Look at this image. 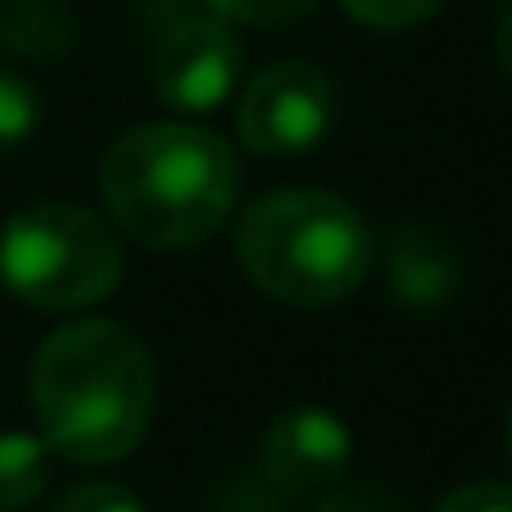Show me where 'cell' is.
<instances>
[{"mask_svg":"<svg viewBox=\"0 0 512 512\" xmlns=\"http://www.w3.org/2000/svg\"><path fill=\"white\" fill-rule=\"evenodd\" d=\"M39 435L67 463H116L149 430L155 364L149 347L116 320H72L50 331L34 353Z\"/></svg>","mask_w":512,"mask_h":512,"instance_id":"1","label":"cell"},{"mask_svg":"<svg viewBox=\"0 0 512 512\" xmlns=\"http://www.w3.org/2000/svg\"><path fill=\"white\" fill-rule=\"evenodd\" d=\"M111 221L144 248H193L237 204V155L226 138L193 122H144L100 160Z\"/></svg>","mask_w":512,"mask_h":512,"instance_id":"2","label":"cell"},{"mask_svg":"<svg viewBox=\"0 0 512 512\" xmlns=\"http://www.w3.org/2000/svg\"><path fill=\"white\" fill-rule=\"evenodd\" d=\"M237 265L265 298L292 309H331L364 287L375 265L369 221L320 188H276L237 221Z\"/></svg>","mask_w":512,"mask_h":512,"instance_id":"3","label":"cell"},{"mask_svg":"<svg viewBox=\"0 0 512 512\" xmlns=\"http://www.w3.org/2000/svg\"><path fill=\"white\" fill-rule=\"evenodd\" d=\"M116 281H122V248L111 226L78 204H34L0 226V287L28 309H89L111 298Z\"/></svg>","mask_w":512,"mask_h":512,"instance_id":"4","label":"cell"},{"mask_svg":"<svg viewBox=\"0 0 512 512\" xmlns=\"http://www.w3.org/2000/svg\"><path fill=\"white\" fill-rule=\"evenodd\" d=\"M336 89L314 61H276L248 83L237 133L254 155H303L331 133Z\"/></svg>","mask_w":512,"mask_h":512,"instance_id":"5","label":"cell"},{"mask_svg":"<svg viewBox=\"0 0 512 512\" xmlns=\"http://www.w3.org/2000/svg\"><path fill=\"white\" fill-rule=\"evenodd\" d=\"M243 72V45H237L232 23L204 12H177L155 39V94L171 111L204 116L226 105Z\"/></svg>","mask_w":512,"mask_h":512,"instance_id":"6","label":"cell"},{"mask_svg":"<svg viewBox=\"0 0 512 512\" xmlns=\"http://www.w3.org/2000/svg\"><path fill=\"white\" fill-rule=\"evenodd\" d=\"M347 457H353V435L331 408H287L270 419L265 446H259V468L265 485L281 490L287 501L320 496L342 479Z\"/></svg>","mask_w":512,"mask_h":512,"instance_id":"7","label":"cell"},{"mask_svg":"<svg viewBox=\"0 0 512 512\" xmlns=\"http://www.w3.org/2000/svg\"><path fill=\"white\" fill-rule=\"evenodd\" d=\"M463 281V259L435 226H402L386 248V287L408 309H441Z\"/></svg>","mask_w":512,"mask_h":512,"instance_id":"8","label":"cell"},{"mask_svg":"<svg viewBox=\"0 0 512 512\" xmlns=\"http://www.w3.org/2000/svg\"><path fill=\"white\" fill-rule=\"evenodd\" d=\"M78 45V23L56 0H0V50L28 67L67 61Z\"/></svg>","mask_w":512,"mask_h":512,"instance_id":"9","label":"cell"},{"mask_svg":"<svg viewBox=\"0 0 512 512\" xmlns=\"http://www.w3.org/2000/svg\"><path fill=\"white\" fill-rule=\"evenodd\" d=\"M45 474H50V446H45V435L0 430V512L28 507V501L45 490Z\"/></svg>","mask_w":512,"mask_h":512,"instance_id":"10","label":"cell"},{"mask_svg":"<svg viewBox=\"0 0 512 512\" xmlns=\"http://www.w3.org/2000/svg\"><path fill=\"white\" fill-rule=\"evenodd\" d=\"M34 127H39V94H34V83H28L23 72L0 67V155L23 149L28 138H34Z\"/></svg>","mask_w":512,"mask_h":512,"instance_id":"11","label":"cell"},{"mask_svg":"<svg viewBox=\"0 0 512 512\" xmlns=\"http://www.w3.org/2000/svg\"><path fill=\"white\" fill-rule=\"evenodd\" d=\"M347 17L364 28H380V34H402V28H419L441 12V0H342Z\"/></svg>","mask_w":512,"mask_h":512,"instance_id":"12","label":"cell"},{"mask_svg":"<svg viewBox=\"0 0 512 512\" xmlns=\"http://www.w3.org/2000/svg\"><path fill=\"white\" fill-rule=\"evenodd\" d=\"M314 512H413V507L391 485H380V479H358V485H342V479H336L331 490H320Z\"/></svg>","mask_w":512,"mask_h":512,"instance_id":"13","label":"cell"},{"mask_svg":"<svg viewBox=\"0 0 512 512\" xmlns=\"http://www.w3.org/2000/svg\"><path fill=\"white\" fill-rule=\"evenodd\" d=\"M204 6L226 23H248V28H287L314 12V0H204Z\"/></svg>","mask_w":512,"mask_h":512,"instance_id":"14","label":"cell"},{"mask_svg":"<svg viewBox=\"0 0 512 512\" xmlns=\"http://www.w3.org/2000/svg\"><path fill=\"white\" fill-rule=\"evenodd\" d=\"M56 512H144V501H138L127 485L89 479V485H72L67 496L56 501Z\"/></svg>","mask_w":512,"mask_h":512,"instance_id":"15","label":"cell"},{"mask_svg":"<svg viewBox=\"0 0 512 512\" xmlns=\"http://www.w3.org/2000/svg\"><path fill=\"white\" fill-rule=\"evenodd\" d=\"M435 512H512V485L507 479H474V485H457L452 496L435 501Z\"/></svg>","mask_w":512,"mask_h":512,"instance_id":"16","label":"cell"},{"mask_svg":"<svg viewBox=\"0 0 512 512\" xmlns=\"http://www.w3.org/2000/svg\"><path fill=\"white\" fill-rule=\"evenodd\" d=\"M496 61H501V72L512 78V0H507V12L496 17Z\"/></svg>","mask_w":512,"mask_h":512,"instance_id":"17","label":"cell"},{"mask_svg":"<svg viewBox=\"0 0 512 512\" xmlns=\"http://www.w3.org/2000/svg\"><path fill=\"white\" fill-rule=\"evenodd\" d=\"M507 446H512V413H507Z\"/></svg>","mask_w":512,"mask_h":512,"instance_id":"18","label":"cell"}]
</instances>
